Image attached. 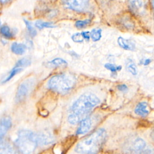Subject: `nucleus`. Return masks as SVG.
Instances as JSON below:
<instances>
[{
  "mask_svg": "<svg viewBox=\"0 0 154 154\" xmlns=\"http://www.w3.org/2000/svg\"><path fill=\"white\" fill-rule=\"evenodd\" d=\"M76 82L73 75L67 73L59 74L53 76L48 82V86L51 90L60 94H66L70 91Z\"/></svg>",
  "mask_w": 154,
  "mask_h": 154,
  "instance_id": "obj_4",
  "label": "nucleus"
},
{
  "mask_svg": "<svg viewBox=\"0 0 154 154\" xmlns=\"http://www.w3.org/2000/svg\"><path fill=\"white\" fill-rule=\"evenodd\" d=\"M11 125H12L11 120L9 117H4L2 118L1 120H0V126L6 132H7V131L9 129H10V128L11 127Z\"/></svg>",
  "mask_w": 154,
  "mask_h": 154,
  "instance_id": "obj_17",
  "label": "nucleus"
},
{
  "mask_svg": "<svg viewBox=\"0 0 154 154\" xmlns=\"http://www.w3.org/2000/svg\"><path fill=\"white\" fill-rule=\"evenodd\" d=\"M13 0H0V5H7Z\"/></svg>",
  "mask_w": 154,
  "mask_h": 154,
  "instance_id": "obj_32",
  "label": "nucleus"
},
{
  "mask_svg": "<svg viewBox=\"0 0 154 154\" xmlns=\"http://www.w3.org/2000/svg\"><path fill=\"white\" fill-rule=\"evenodd\" d=\"M91 22V19L90 18L85 19L84 20H78L75 22V27L78 29H82L85 28L87 25H90Z\"/></svg>",
  "mask_w": 154,
  "mask_h": 154,
  "instance_id": "obj_21",
  "label": "nucleus"
},
{
  "mask_svg": "<svg viewBox=\"0 0 154 154\" xmlns=\"http://www.w3.org/2000/svg\"><path fill=\"white\" fill-rule=\"evenodd\" d=\"M79 123H80V125L76 132V135L85 134L89 131L92 124L91 120L89 117H87L84 119Z\"/></svg>",
  "mask_w": 154,
  "mask_h": 154,
  "instance_id": "obj_8",
  "label": "nucleus"
},
{
  "mask_svg": "<svg viewBox=\"0 0 154 154\" xmlns=\"http://www.w3.org/2000/svg\"><path fill=\"white\" fill-rule=\"evenodd\" d=\"M150 7H151V16L154 20V0H150Z\"/></svg>",
  "mask_w": 154,
  "mask_h": 154,
  "instance_id": "obj_30",
  "label": "nucleus"
},
{
  "mask_svg": "<svg viewBox=\"0 0 154 154\" xmlns=\"http://www.w3.org/2000/svg\"><path fill=\"white\" fill-rule=\"evenodd\" d=\"M13 152L11 146L6 142L0 143V153H10Z\"/></svg>",
  "mask_w": 154,
  "mask_h": 154,
  "instance_id": "obj_20",
  "label": "nucleus"
},
{
  "mask_svg": "<svg viewBox=\"0 0 154 154\" xmlns=\"http://www.w3.org/2000/svg\"><path fill=\"white\" fill-rule=\"evenodd\" d=\"M1 21L0 20V26H1Z\"/></svg>",
  "mask_w": 154,
  "mask_h": 154,
  "instance_id": "obj_35",
  "label": "nucleus"
},
{
  "mask_svg": "<svg viewBox=\"0 0 154 154\" xmlns=\"http://www.w3.org/2000/svg\"><path fill=\"white\" fill-rule=\"evenodd\" d=\"M81 34L84 39H86L87 40H88L90 39V32L84 31V32H82L81 33Z\"/></svg>",
  "mask_w": 154,
  "mask_h": 154,
  "instance_id": "obj_29",
  "label": "nucleus"
},
{
  "mask_svg": "<svg viewBox=\"0 0 154 154\" xmlns=\"http://www.w3.org/2000/svg\"><path fill=\"white\" fill-rule=\"evenodd\" d=\"M22 68L20 67H18V68H13V70H11V72L10 73V75L6 78V79L3 81V83L6 82L7 81H9L13 76H14L16 74H17L18 73H20L22 70Z\"/></svg>",
  "mask_w": 154,
  "mask_h": 154,
  "instance_id": "obj_25",
  "label": "nucleus"
},
{
  "mask_svg": "<svg viewBox=\"0 0 154 154\" xmlns=\"http://www.w3.org/2000/svg\"><path fill=\"white\" fill-rule=\"evenodd\" d=\"M98 5H120L124 7L125 0H97ZM125 8V7H124Z\"/></svg>",
  "mask_w": 154,
  "mask_h": 154,
  "instance_id": "obj_14",
  "label": "nucleus"
},
{
  "mask_svg": "<svg viewBox=\"0 0 154 154\" xmlns=\"http://www.w3.org/2000/svg\"><path fill=\"white\" fill-rule=\"evenodd\" d=\"M102 29L99 28H94L90 32V36L94 42L99 40L102 37Z\"/></svg>",
  "mask_w": 154,
  "mask_h": 154,
  "instance_id": "obj_22",
  "label": "nucleus"
},
{
  "mask_svg": "<svg viewBox=\"0 0 154 154\" xmlns=\"http://www.w3.org/2000/svg\"><path fill=\"white\" fill-rule=\"evenodd\" d=\"M37 144L40 145H48L52 144L54 141V137L50 135L47 134H37Z\"/></svg>",
  "mask_w": 154,
  "mask_h": 154,
  "instance_id": "obj_10",
  "label": "nucleus"
},
{
  "mask_svg": "<svg viewBox=\"0 0 154 154\" xmlns=\"http://www.w3.org/2000/svg\"><path fill=\"white\" fill-rule=\"evenodd\" d=\"M151 136H152V138L154 140V128H153V131H152V134H151Z\"/></svg>",
  "mask_w": 154,
  "mask_h": 154,
  "instance_id": "obj_34",
  "label": "nucleus"
},
{
  "mask_svg": "<svg viewBox=\"0 0 154 154\" xmlns=\"http://www.w3.org/2000/svg\"><path fill=\"white\" fill-rule=\"evenodd\" d=\"M151 61H152V60H151L150 59L147 58V59L145 60V61H144V63H143V64H144V66H147V65L151 63Z\"/></svg>",
  "mask_w": 154,
  "mask_h": 154,
  "instance_id": "obj_33",
  "label": "nucleus"
},
{
  "mask_svg": "<svg viewBox=\"0 0 154 154\" xmlns=\"http://www.w3.org/2000/svg\"><path fill=\"white\" fill-rule=\"evenodd\" d=\"M146 147V142L144 140L140 138H138L133 142L132 149L135 152L141 151L144 149Z\"/></svg>",
  "mask_w": 154,
  "mask_h": 154,
  "instance_id": "obj_13",
  "label": "nucleus"
},
{
  "mask_svg": "<svg viewBox=\"0 0 154 154\" xmlns=\"http://www.w3.org/2000/svg\"><path fill=\"white\" fill-rule=\"evenodd\" d=\"M31 61L29 58H26V57L23 58L17 61L14 68H18V67L22 68V67H27L31 64Z\"/></svg>",
  "mask_w": 154,
  "mask_h": 154,
  "instance_id": "obj_19",
  "label": "nucleus"
},
{
  "mask_svg": "<svg viewBox=\"0 0 154 154\" xmlns=\"http://www.w3.org/2000/svg\"><path fill=\"white\" fill-rule=\"evenodd\" d=\"M106 138L103 129H98L81 140L75 147V152L79 153H96L99 152Z\"/></svg>",
  "mask_w": 154,
  "mask_h": 154,
  "instance_id": "obj_2",
  "label": "nucleus"
},
{
  "mask_svg": "<svg viewBox=\"0 0 154 154\" xmlns=\"http://www.w3.org/2000/svg\"><path fill=\"white\" fill-rule=\"evenodd\" d=\"M49 63L52 64L53 66H62V65H66L67 64L66 61H65L64 60H63L61 58H56L52 60V61H51L49 62Z\"/></svg>",
  "mask_w": 154,
  "mask_h": 154,
  "instance_id": "obj_26",
  "label": "nucleus"
},
{
  "mask_svg": "<svg viewBox=\"0 0 154 154\" xmlns=\"http://www.w3.org/2000/svg\"><path fill=\"white\" fill-rule=\"evenodd\" d=\"M129 61L127 63L126 69L131 74H132L133 75H136L137 74V66L131 60H129Z\"/></svg>",
  "mask_w": 154,
  "mask_h": 154,
  "instance_id": "obj_23",
  "label": "nucleus"
},
{
  "mask_svg": "<svg viewBox=\"0 0 154 154\" xmlns=\"http://www.w3.org/2000/svg\"><path fill=\"white\" fill-rule=\"evenodd\" d=\"M99 103V99L93 94H82L73 103L68 116V122L72 125L79 123L82 120L88 117L91 111Z\"/></svg>",
  "mask_w": 154,
  "mask_h": 154,
  "instance_id": "obj_1",
  "label": "nucleus"
},
{
  "mask_svg": "<svg viewBox=\"0 0 154 154\" xmlns=\"http://www.w3.org/2000/svg\"><path fill=\"white\" fill-rule=\"evenodd\" d=\"M32 82V81L29 79L28 81L23 82L19 86L15 97L16 102H21L26 97V96L28 94L30 88L33 85Z\"/></svg>",
  "mask_w": 154,
  "mask_h": 154,
  "instance_id": "obj_7",
  "label": "nucleus"
},
{
  "mask_svg": "<svg viewBox=\"0 0 154 154\" xmlns=\"http://www.w3.org/2000/svg\"><path fill=\"white\" fill-rule=\"evenodd\" d=\"M35 26L39 29H42L43 28H55V26L52 22H45L42 20L38 19L35 21Z\"/></svg>",
  "mask_w": 154,
  "mask_h": 154,
  "instance_id": "obj_16",
  "label": "nucleus"
},
{
  "mask_svg": "<svg viewBox=\"0 0 154 154\" xmlns=\"http://www.w3.org/2000/svg\"><path fill=\"white\" fill-rule=\"evenodd\" d=\"M117 89L120 91H126L128 90V87L125 84H120L117 86Z\"/></svg>",
  "mask_w": 154,
  "mask_h": 154,
  "instance_id": "obj_28",
  "label": "nucleus"
},
{
  "mask_svg": "<svg viewBox=\"0 0 154 154\" xmlns=\"http://www.w3.org/2000/svg\"><path fill=\"white\" fill-rule=\"evenodd\" d=\"M124 7L137 19L151 16L150 0H125Z\"/></svg>",
  "mask_w": 154,
  "mask_h": 154,
  "instance_id": "obj_6",
  "label": "nucleus"
},
{
  "mask_svg": "<svg viewBox=\"0 0 154 154\" xmlns=\"http://www.w3.org/2000/svg\"><path fill=\"white\" fill-rule=\"evenodd\" d=\"M117 43L120 47L128 51H134L135 49V43L134 41L129 39H125L122 37L117 38Z\"/></svg>",
  "mask_w": 154,
  "mask_h": 154,
  "instance_id": "obj_9",
  "label": "nucleus"
},
{
  "mask_svg": "<svg viewBox=\"0 0 154 154\" xmlns=\"http://www.w3.org/2000/svg\"><path fill=\"white\" fill-rule=\"evenodd\" d=\"M7 132L0 126V140L2 138L4 135Z\"/></svg>",
  "mask_w": 154,
  "mask_h": 154,
  "instance_id": "obj_31",
  "label": "nucleus"
},
{
  "mask_svg": "<svg viewBox=\"0 0 154 154\" xmlns=\"http://www.w3.org/2000/svg\"><path fill=\"white\" fill-rule=\"evenodd\" d=\"M148 105L145 102H141L138 103L135 108V113L141 117H146L149 114V110L147 109Z\"/></svg>",
  "mask_w": 154,
  "mask_h": 154,
  "instance_id": "obj_11",
  "label": "nucleus"
},
{
  "mask_svg": "<svg viewBox=\"0 0 154 154\" xmlns=\"http://www.w3.org/2000/svg\"><path fill=\"white\" fill-rule=\"evenodd\" d=\"M23 21L25 22L26 29H27L30 36H31L32 37H35L37 35V31L35 29V28L33 26L32 23L29 20H28L25 19H23Z\"/></svg>",
  "mask_w": 154,
  "mask_h": 154,
  "instance_id": "obj_18",
  "label": "nucleus"
},
{
  "mask_svg": "<svg viewBox=\"0 0 154 154\" xmlns=\"http://www.w3.org/2000/svg\"><path fill=\"white\" fill-rule=\"evenodd\" d=\"M11 50L14 54L21 55L26 52V46L23 43H18L14 42L11 46Z\"/></svg>",
  "mask_w": 154,
  "mask_h": 154,
  "instance_id": "obj_12",
  "label": "nucleus"
},
{
  "mask_svg": "<svg viewBox=\"0 0 154 154\" xmlns=\"http://www.w3.org/2000/svg\"><path fill=\"white\" fill-rule=\"evenodd\" d=\"M15 145L23 153H32L35 149L37 144V134L28 130H21L18 132Z\"/></svg>",
  "mask_w": 154,
  "mask_h": 154,
  "instance_id": "obj_5",
  "label": "nucleus"
},
{
  "mask_svg": "<svg viewBox=\"0 0 154 154\" xmlns=\"http://www.w3.org/2000/svg\"><path fill=\"white\" fill-rule=\"evenodd\" d=\"M64 10L78 14H91L99 7L97 0H58Z\"/></svg>",
  "mask_w": 154,
  "mask_h": 154,
  "instance_id": "obj_3",
  "label": "nucleus"
},
{
  "mask_svg": "<svg viewBox=\"0 0 154 154\" xmlns=\"http://www.w3.org/2000/svg\"><path fill=\"white\" fill-rule=\"evenodd\" d=\"M104 66L106 69L110 70L112 73H116L117 71H119L122 69V66H116L114 64H111V63H106Z\"/></svg>",
  "mask_w": 154,
  "mask_h": 154,
  "instance_id": "obj_24",
  "label": "nucleus"
},
{
  "mask_svg": "<svg viewBox=\"0 0 154 154\" xmlns=\"http://www.w3.org/2000/svg\"><path fill=\"white\" fill-rule=\"evenodd\" d=\"M0 33L4 37L7 39L12 38L14 36V33L7 25H3L0 27Z\"/></svg>",
  "mask_w": 154,
  "mask_h": 154,
  "instance_id": "obj_15",
  "label": "nucleus"
},
{
  "mask_svg": "<svg viewBox=\"0 0 154 154\" xmlns=\"http://www.w3.org/2000/svg\"><path fill=\"white\" fill-rule=\"evenodd\" d=\"M83 37L81 34V33H76L74 34L72 36V39L74 42L76 43H81L83 42Z\"/></svg>",
  "mask_w": 154,
  "mask_h": 154,
  "instance_id": "obj_27",
  "label": "nucleus"
}]
</instances>
